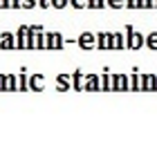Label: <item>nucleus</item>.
Wrapping results in <instances>:
<instances>
[{
  "instance_id": "4",
  "label": "nucleus",
  "mask_w": 157,
  "mask_h": 157,
  "mask_svg": "<svg viewBox=\"0 0 157 157\" xmlns=\"http://www.w3.org/2000/svg\"><path fill=\"white\" fill-rule=\"evenodd\" d=\"M40 85H43V78L40 76H34L32 78V90H40Z\"/></svg>"
},
{
  "instance_id": "6",
  "label": "nucleus",
  "mask_w": 157,
  "mask_h": 157,
  "mask_svg": "<svg viewBox=\"0 0 157 157\" xmlns=\"http://www.w3.org/2000/svg\"><path fill=\"white\" fill-rule=\"evenodd\" d=\"M141 45V36H137V34H135V36L130 38V47H139Z\"/></svg>"
},
{
  "instance_id": "12",
  "label": "nucleus",
  "mask_w": 157,
  "mask_h": 157,
  "mask_svg": "<svg viewBox=\"0 0 157 157\" xmlns=\"http://www.w3.org/2000/svg\"><path fill=\"white\" fill-rule=\"evenodd\" d=\"M74 2V7H83V0H72Z\"/></svg>"
},
{
  "instance_id": "3",
  "label": "nucleus",
  "mask_w": 157,
  "mask_h": 157,
  "mask_svg": "<svg viewBox=\"0 0 157 157\" xmlns=\"http://www.w3.org/2000/svg\"><path fill=\"white\" fill-rule=\"evenodd\" d=\"M83 90H99V88H97V78L90 76L88 81H85V88H83Z\"/></svg>"
},
{
  "instance_id": "8",
  "label": "nucleus",
  "mask_w": 157,
  "mask_h": 157,
  "mask_svg": "<svg viewBox=\"0 0 157 157\" xmlns=\"http://www.w3.org/2000/svg\"><path fill=\"white\" fill-rule=\"evenodd\" d=\"M2 47H11V38L9 36H2Z\"/></svg>"
},
{
  "instance_id": "2",
  "label": "nucleus",
  "mask_w": 157,
  "mask_h": 157,
  "mask_svg": "<svg viewBox=\"0 0 157 157\" xmlns=\"http://www.w3.org/2000/svg\"><path fill=\"white\" fill-rule=\"evenodd\" d=\"M61 45H63L61 36H59V34H52V36H49V47H56V49H59Z\"/></svg>"
},
{
  "instance_id": "11",
  "label": "nucleus",
  "mask_w": 157,
  "mask_h": 157,
  "mask_svg": "<svg viewBox=\"0 0 157 157\" xmlns=\"http://www.w3.org/2000/svg\"><path fill=\"white\" fill-rule=\"evenodd\" d=\"M121 2H124V0H110V5H112V7H121Z\"/></svg>"
},
{
  "instance_id": "5",
  "label": "nucleus",
  "mask_w": 157,
  "mask_h": 157,
  "mask_svg": "<svg viewBox=\"0 0 157 157\" xmlns=\"http://www.w3.org/2000/svg\"><path fill=\"white\" fill-rule=\"evenodd\" d=\"M144 85H148L146 90H155V78L153 76H144Z\"/></svg>"
},
{
  "instance_id": "10",
  "label": "nucleus",
  "mask_w": 157,
  "mask_h": 157,
  "mask_svg": "<svg viewBox=\"0 0 157 157\" xmlns=\"http://www.w3.org/2000/svg\"><path fill=\"white\" fill-rule=\"evenodd\" d=\"M90 5H92V7H101L103 0H90Z\"/></svg>"
},
{
  "instance_id": "13",
  "label": "nucleus",
  "mask_w": 157,
  "mask_h": 157,
  "mask_svg": "<svg viewBox=\"0 0 157 157\" xmlns=\"http://www.w3.org/2000/svg\"><path fill=\"white\" fill-rule=\"evenodd\" d=\"M25 5H27V7H32V5H34V0H25Z\"/></svg>"
},
{
  "instance_id": "14",
  "label": "nucleus",
  "mask_w": 157,
  "mask_h": 157,
  "mask_svg": "<svg viewBox=\"0 0 157 157\" xmlns=\"http://www.w3.org/2000/svg\"><path fill=\"white\" fill-rule=\"evenodd\" d=\"M0 7H7V0H0Z\"/></svg>"
},
{
  "instance_id": "7",
  "label": "nucleus",
  "mask_w": 157,
  "mask_h": 157,
  "mask_svg": "<svg viewBox=\"0 0 157 157\" xmlns=\"http://www.w3.org/2000/svg\"><path fill=\"white\" fill-rule=\"evenodd\" d=\"M148 45H151V47H157V34H153V36L148 38Z\"/></svg>"
},
{
  "instance_id": "9",
  "label": "nucleus",
  "mask_w": 157,
  "mask_h": 157,
  "mask_svg": "<svg viewBox=\"0 0 157 157\" xmlns=\"http://www.w3.org/2000/svg\"><path fill=\"white\" fill-rule=\"evenodd\" d=\"M52 5H54V7H59V9H61V7L65 5V0H52Z\"/></svg>"
},
{
  "instance_id": "1",
  "label": "nucleus",
  "mask_w": 157,
  "mask_h": 157,
  "mask_svg": "<svg viewBox=\"0 0 157 157\" xmlns=\"http://www.w3.org/2000/svg\"><path fill=\"white\" fill-rule=\"evenodd\" d=\"M81 47H85V49L94 47V36H92V34H83L81 36Z\"/></svg>"
}]
</instances>
